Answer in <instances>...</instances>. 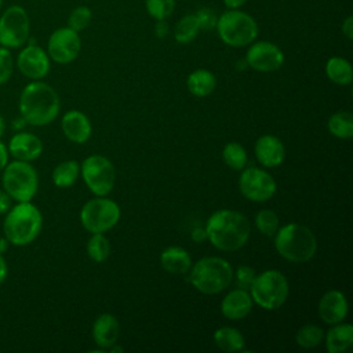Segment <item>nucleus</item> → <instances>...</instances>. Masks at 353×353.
Masks as SVG:
<instances>
[{"mask_svg": "<svg viewBox=\"0 0 353 353\" xmlns=\"http://www.w3.org/2000/svg\"><path fill=\"white\" fill-rule=\"evenodd\" d=\"M248 65H247V61H245V58L244 59H240L239 61V63H237V69L239 70H241V69H245Z\"/></svg>", "mask_w": 353, "mask_h": 353, "instance_id": "46", "label": "nucleus"}, {"mask_svg": "<svg viewBox=\"0 0 353 353\" xmlns=\"http://www.w3.org/2000/svg\"><path fill=\"white\" fill-rule=\"evenodd\" d=\"M274 247L284 259L302 263L314 256L317 240L309 228L299 223H288L277 229L274 234Z\"/></svg>", "mask_w": 353, "mask_h": 353, "instance_id": "4", "label": "nucleus"}, {"mask_svg": "<svg viewBox=\"0 0 353 353\" xmlns=\"http://www.w3.org/2000/svg\"><path fill=\"white\" fill-rule=\"evenodd\" d=\"M87 254L95 262H103L110 255V243L102 233H92L87 243Z\"/></svg>", "mask_w": 353, "mask_h": 353, "instance_id": "31", "label": "nucleus"}, {"mask_svg": "<svg viewBox=\"0 0 353 353\" xmlns=\"http://www.w3.org/2000/svg\"><path fill=\"white\" fill-rule=\"evenodd\" d=\"M109 349H110V352H123V350H124L121 346H114V345L110 346Z\"/></svg>", "mask_w": 353, "mask_h": 353, "instance_id": "48", "label": "nucleus"}, {"mask_svg": "<svg viewBox=\"0 0 353 353\" xmlns=\"http://www.w3.org/2000/svg\"><path fill=\"white\" fill-rule=\"evenodd\" d=\"M8 156H10V153H8L7 146L0 141V171H3V168L7 165Z\"/></svg>", "mask_w": 353, "mask_h": 353, "instance_id": "43", "label": "nucleus"}, {"mask_svg": "<svg viewBox=\"0 0 353 353\" xmlns=\"http://www.w3.org/2000/svg\"><path fill=\"white\" fill-rule=\"evenodd\" d=\"M347 314V301L338 290L327 291L319 302V316L327 324H338Z\"/></svg>", "mask_w": 353, "mask_h": 353, "instance_id": "17", "label": "nucleus"}, {"mask_svg": "<svg viewBox=\"0 0 353 353\" xmlns=\"http://www.w3.org/2000/svg\"><path fill=\"white\" fill-rule=\"evenodd\" d=\"M323 338H324V331L314 324H306L301 327L295 335L296 343L305 349H313L319 346Z\"/></svg>", "mask_w": 353, "mask_h": 353, "instance_id": "32", "label": "nucleus"}, {"mask_svg": "<svg viewBox=\"0 0 353 353\" xmlns=\"http://www.w3.org/2000/svg\"><path fill=\"white\" fill-rule=\"evenodd\" d=\"M194 14H196V18L199 21L200 30H212V29L216 28L218 15L212 8L203 7V8L197 10Z\"/></svg>", "mask_w": 353, "mask_h": 353, "instance_id": "37", "label": "nucleus"}, {"mask_svg": "<svg viewBox=\"0 0 353 353\" xmlns=\"http://www.w3.org/2000/svg\"><path fill=\"white\" fill-rule=\"evenodd\" d=\"M255 226L262 234L273 237L279 229V216L272 210H261L255 216Z\"/></svg>", "mask_w": 353, "mask_h": 353, "instance_id": "33", "label": "nucleus"}, {"mask_svg": "<svg viewBox=\"0 0 353 353\" xmlns=\"http://www.w3.org/2000/svg\"><path fill=\"white\" fill-rule=\"evenodd\" d=\"M30 33V19L26 10L12 4L0 15V46L6 48L22 47Z\"/></svg>", "mask_w": 353, "mask_h": 353, "instance_id": "9", "label": "nucleus"}, {"mask_svg": "<svg viewBox=\"0 0 353 353\" xmlns=\"http://www.w3.org/2000/svg\"><path fill=\"white\" fill-rule=\"evenodd\" d=\"M256 277V273L255 270L251 268V266H247V265H240L236 270V283H237V287L241 288V290H245L250 292V288L254 283Z\"/></svg>", "mask_w": 353, "mask_h": 353, "instance_id": "38", "label": "nucleus"}, {"mask_svg": "<svg viewBox=\"0 0 353 353\" xmlns=\"http://www.w3.org/2000/svg\"><path fill=\"white\" fill-rule=\"evenodd\" d=\"M222 159L228 167L240 171L244 170L248 161L245 149L239 142H229L222 150Z\"/></svg>", "mask_w": 353, "mask_h": 353, "instance_id": "30", "label": "nucleus"}, {"mask_svg": "<svg viewBox=\"0 0 353 353\" xmlns=\"http://www.w3.org/2000/svg\"><path fill=\"white\" fill-rule=\"evenodd\" d=\"M186 84L190 94L203 98L214 92L216 87V79L212 72L207 69H197L189 74Z\"/></svg>", "mask_w": 353, "mask_h": 353, "instance_id": "24", "label": "nucleus"}, {"mask_svg": "<svg viewBox=\"0 0 353 353\" xmlns=\"http://www.w3.org/2000/svg\"><path fill=\"white\" fill-rule=\"evenodd\" d=\"M3 3H4V0H0V10H1V7H3Z\"/></svg>", "mask_w": 353, "mask_h": 353, "instance_id": "49", "label": "nucleus"}, {"mask_svg": "<svg viewBox=\"0 0 353 353\" xmlns=\"http://www.w3.org/2000/svg\"><path fill=\"white\" fill-rule=\"evenodd\" d=\"M188 281L201 294L214 295L226 290L233 279L230 263L219 256H205L190 266Z\"/></svg>", "mask_w": 353, "mask_h": 353, "instance_id": "5", "label": "nucleus"}, {"mask_svg": "<svg viewBox=\"0 0 353 353\" xmlns=\"http://www.w3.org/2000/svg\"><path fill=\"white\" fill-rule=\"evenodd\" d=\"M216 32L221 40L230 47H244L251 43L258 36V25L255 19L237 10H228L221 17H218Z\"/></svg>", "mask_w": 353, "mask_h": 353, "instance_id": "7", "label": "nucleus"}, {"mask_svg": "<svg viewBox=\"0 0 353 353\" xmlns=\"http://www.w3.org/2000/svg\"><path fill=\"white\" fill-rule=\"evenodd\" d=\"M91 10L85 6H79L76 7L70 14H69V18H68V26L76 32H81L84 30L90 22H91Z\"/></svg>", "mask_w": 353, "mask_h": 353, "instance_id": "35", "label": "nucleus"}, {"mask_svg": "<svg viewBox=\"0 0 353 353\" xmlns=\"http://www.w3.org/2000/svg\"><path fill=\"white\" fill-rule=\"evenodd\" d=\"M163 269L172 274H185L192 266V259L186 250L181 247H168L160 255Z\"/></svg>", "mask_w": 353, "mask_h": 353, "instance_id": "23", "label": "nucleus"}, {"mask_svg": "<svg viewBox=\"0 0 353 353\" xmlns=\"http://www.w3.org/2000/svg\"><path fill=\"white\" fill-rule=\"evenodd\" d=\"M192 240L194 243H203L207 240V232H205V228H194L192 230V234H190Z\"/></svg>", "mask_w": 353, "mask_h": 353, "instance_id": "42", "label": "nucleus"}, {"mask_svg": "<svg viewBox=\"0 0 353 353\" xmlns=\"http://www.w3.org/2000/svg\"><path fill=\"white\" fill-rule=\"evenodd\" d=\"M1 185L11 200L30 201L39 188V175L29 161L14 160L3 168Z\"/></svg>", "mask_w": 353, "mask_h": 353, "instance_id": "6", "label": "nucleus"}, {"mask_svg": "<svg viewBox=\"0 0 353 353\" xmlns=\"http://www.w3.org/2000/svg\"><path fill=\"white\" fill-rule=\"evenodd\" d=\"M353 345V325L347 323L334 324L325 334V347L328 353H341Z\"/></svg>", "mask_w": 353, "mask_h": 353, "instance_id": "22", "label": "nucleus"}, {"mask_svg": "<svg viewBox=\"0 0 353 353\" xmlns=\"http://www.w3.org/2000/svg\"><path fill=\"white\" fill-rule=\"evenodd\" d=\"M8 153L15 160L33 161L40 157L43 152L41 139L30 132H17L8 142Z\"/></svg>", "mask_w": 353, "mask_h": 353, "instance_id": "16", "label": "nucleus"}, {"mask_svg": "<svg viewBox=\"0 0 353 353\" xmlns=\"http://www.w3.org/2000/svg\"><path fill=\"white\" fill-rule=\"evenodd\" d=\"M120 336V324L117 319L110 313L101 314L92 325V338L95 343L102 349H109L116 345Z\"/></svg>", "mask_w": 353, "mask_h": 353, "instance_id": "21", "label": "nucleus"}, {"mask_svg": "<svg viewBox=\"0 0 353 353\" xmlns=\"http://www.w3.org/2000/svg\"><path fill=\"white\" fill-rule=\"evenodd\" d=\"M61 102L57 91L47 83L33 80L22 90L18 109L26 124L41 127L55 120Z\"/></svg>", "mask_w": 353, "mask_h": 353, "instance_id": "2", "label": "nucleus"}, {"mask_svg": "<svg viewBox=\"0 0 353 353\" xmlns=\"http://www.w3.org/2000/svg\"><path fill=\"white\" fill-rule=\"evenodd\" d=\"M256 160L268 168L280 165L285 159V148L274 135H262L255 142Z\"/></svg>", "mask_w": 353, "mask_h": 353, "instance_id": "18", "label": "nucleus"}, {"mask_svg": "<svg viewBox=\"0 0 353 353\" xmlns=\"http://www.w3.org/2000/svg\"><path fill=\"white\" fill-rule=\"evenodd\" d=\"M14 73V57L10 48L0 46V85L6 84Z\"/></svg>", "mask_w": 353, "mask_h": 353, "instance_id": "36", "label": "nucleus"}, {"mask_svg": "<svg viewBox=\"0 0 353 353\" xmlns=\"http://www.w3.org/2000/svg\"><path fill=\"white\" fill-rule=\"evenodd\" d=\"M81 175L88 189L103 197L110 193L114 185V167L109 159L101 154H92L87 157L81 164Z\"/></svg>", "mask_w": 353, "mask_h": 353, "instance_id": "11", "label": "nucleus"}, {"mask_svg": "<svg viewBox=\"0 0 353 353\" xmlns=\"http://www.w3.org/2000/svg\"><path fill=\"white\" fill-rule=\"evenodd\" d=\"M327 77L339 85H347L353 80V69L347 59L342 57H332L325 63Z\"/></svg>", "mask_w": 353, "mask_h": 353, "instance_id": "25", "label": "nucleus"}, {"mask_svg": "<svg viewBox=\"0 0 353 353\" xmlns=\"http://www.w3.org/2000/svg\"><path fill=\"white\" fill-rule=\"evenodd\" d=\"M4 130H6V124H4V119H3V116L0 114V138L3 137V134H4Z\"/></svg>", "mask_w": 353, "mask_h": 353, "instance_id": "47", "label": "nucleus"}, {"mask_svg": "<svg viewBox=\"0 0 353 353\" xmlns=\"http://www.w3.org/2000/svg\"><path fill=\"white\" fill-rule=\"evenodd\" d=\"M19 72L30 80H41L50 72V57L47 51L36 44H28L17 57Z\"/></svg>", "mask_w": 353, "mask_h": 353, "instance_id": "15", "label": "nucleus"}, {"mask_svg": "<svg viewBox=\"0 0 353 353\" xmlns=\"http://www.w3.org/2000/svg\"><path fill=\"white\" fill-rule=\"evenodd\" d=\"M207 239L225 252L240 250L248 240L251 225L245 215L233 210L215 211L205 223Z\"/></svg>", "mask_w": 353, "mask_h": 353, "instance_id": "1", "label": "nucleus"}, {"mask_svg": "<svg viewBox=\"0 0 353 353\" xmlns=\"http://www.w3.org/2000/svg\"><path fill=\"white\" fill-rule=\"evenodd\" d=\"M154 33L157 37L163 39L165 37L168 33H170V28H168V23L165 22V19H159L157 23H156V28H154Z\"/></svg>", "mask_w": 353, "mask_h": 353, "instance_id": "40", "label": "nucleus"}, {"mask_svg": "<svg viewBox=\"0 0 353 353\" xmlns=\"http://www.w3.org/2000/svg\"><path fill=\"white\" fill-rule=\"evenodd\" d=\"M7 273H8V268H7V262L3 256V254L0 252V284L4 283V280L7 279Z\"/></svg>", "mask_w": 353, "mask_h": 353, "instance_id": "44", "label": "nucleus"}, {"mask_svg": "<svg viewBox=\"0 0 353 353\" xmlns=\"http://www.w3.org/2000/svg\"><path fill=\"white\" fill-rule=\"evenodd\" d=\"M65 137L74 143H84L91 135V123L88 117L79 110H69L61 121Z\"/></svg>", "mask_w": 353, "mask_h": 353, "instance_id": "19", "label": "nucleus"}, {"mask_svg": "<svg viewBox=\"0 0 353 353\" xmlns=\"http://www.w3.org/2000/svg\"><path fill=\"white\" fill-rule=\"evenodd\" d=\"M199 32L200 26L196 14H188L176 22L174 28V39L179 44H188L196 39Z\"/></svg>", "mask_w": 353, "mask_h": 353, "instance_id": "28", "label": "nucleus"}, {"mask_svg": "<svg viewBox=\"0 0 353 353\" xmlns=\"http://www.w3.org/2000/svg\"><path fill=\"white\" fill-rule=\"evenodd\" d=\"M215 345L223 352H240L244 349V338L236 328L221 327L214 332Z\"/></svg>", "mask_w": 353, "mask_h": 353, "instance_id": "26", "label": "nucleus"}, {"mask_svg": "<svg viewBox=\"0 0 353 353\" xmlns=\"http://www.w3.org/2000/svg\"><path fill=\"white\" fill-rule=\"evenodd\" d=\"M80 48L81 40L79 32L69 26L54 30L47 43V54L50 59L62 65L73 62L77 58Z\"/></svg>", "mask_w": 353, "mask_h": 353, "instance_id": "13", "label": "nucleus"}, {"mask_svg": "<svg viewBox=\"0 0 353 353\" xmlns=\"http://www.w3.org/2000/svg\"><path fill=\"white\" fill-rule=\"evenodd\" d=\"M120 219V208L119 205L109 200L98 199L88 200L81 211H80V221L85 230L90 233H103L112 229Z\"/></svg>", "mask_w": 353, "mask_h": 353, "instance_id": "10", "label": "nucleus"}, {"mask_svg": "<svg viewBox=\"0 0 353 353\" xmlns=\"http://www.w3.org/2000/svg\"><path fill=\"white\" fill-rule=\"evenodd\" d=\"M342 33L349 40L353 39V17H346V19L342 22Z\"/></svg>", "mask_w": 353, "mask_h": 353, "instance_id": "41", "label": "nucleus"}, {"mask_svg": "<svg viewBox=\"0 0 353 353\" xmlns=\"http://www.w3.org/2000/svg\"><path fill=\"white\" fill-rule=\"evenodd\" d=\"M247 65L258 72H274L284 63L283 51L270 41H256L250 46L245 55Z\"/></svg>", "mask_w": 353, "mask_h": 353, "instance_id": "14", "label": "nucleus"}, {"mask_svg": "<svg viewBox=\"0 0 353 353\" xmlns=\"http://www.w3.org/2000/svg\"><path fill=\"white\" fill-rule=\"evenodd\" d=\"M247 0H223V4L226 6V8L229 10H237L240 8Z\"/></svg>", "mask_w": 353, "mask_h": 353, "instance_id": "45", "label": "nucleus"}, {"mask_svg": "<svg viewBox=\"0 0 353 353\" xmlns=\"http://www.w3.org/2000/svg\"><path fill=\"white\" fill-rule=\"evenodd\" d=\"M252 309V298L248 291L236 288L221 302V312L229 320H241Z\"/></svg>", "mask_w": 353, "mask_h": 353, "instance_id": "20", "label": "nucleus"}, {"mask_svg": "<svg viewBox=\"0 0 353 353\" xmlns=\"http://www.w3.org/2000/svg\"><path fill=\"white\" fill-rule=\"evenodd\" d=\"M239 189L241 194L251 201H266L276 193V181L265 170L250 167L243 170L239 178Z\"/></svg>", "mask_w": 353, "mask_h": 353, "instance_id": "12", "label": "nucleus"}, {"mask_svg": "<svg viewBox=\"0 0 353 353\" xmlns=\"http://www.w3.org/2000/svg\"><path fill=\"white\" fill-rule=\"evenodd\" d=\"M145 4L148 14L156 21L167 19L175 8V0H146Z\"/></svg>", "mask_w": 353, "mask_h": 353, "instance_id": "34", "label": "nucleus"}, {"mask_svg": "<svg viewBox=\"0 0 353 353\" xmlns=\"http://www.w3.org/2000/svg\"><path fill=\"white\" fill-rule=\"evenodd\" d=\"M11 208V197L4 189H0V215L6 214Z\"/></svg>", "mask_w": 353, "mask_h": 353, "instance_id": "39", "label": "nucleus"}, {"mask_svg": "<svg viewBox=\"0 0 353 353\" xmlns=\"http://www.w3.org/2000/svg\"><path fill=\"white\" fill-rule=\"evenodd\" d=\"M43 216L30 201H19L6 212L3 232L7 241L17 247L33 243L41 232Z\"/></svg>", "mask_w": 353, "mask_h": 353, "instance_id": "3", "label": "nucleus"}, {"mask_svg": "<svg viewBox=\"0 0 353 353\" xmlns=\"http://www.w3.org/2000/svg\"><path fill=\"white\" fill-rule=\"evenodd\" d=\"M290 287L285 276L279 270H265L256 274L250 295L252 302L266 310H274L284 305L288 298Z\"/></svg>", "mask_w": 353, "mask_h": 353, "instance_id": "8", "label": "nucleus"}, {"mask_svg": "<svg viewBox=\"0 0 353 353\" xmlns=\"http://www.w3.org/2000/svg\"><path fill=\"white\" fill-rule=\"evenodd\" d=\"M79 164L74 160H66L59 163L52 171V182L58 188H69L72 186L79 176Z\"/></svg>", "mask_w": 353, "mask_h": 353, "instance_id": "29", "label": "nucleus"}, {"mask_svg": "<svg viewBox=\"0 0 353 353\" xmlns=\"http://www.w3.org/2000/svg\"><path fill=\"white\" fill-rule=\"evenodd\" d=\"M328 131L341 139H349L353 137V114L347 110L334 113L328 119Z\"/></svg>", "mask_w": 353, "mask_h": 353, "instance_id": "27", "label": "nucleus"}]
</instances>
